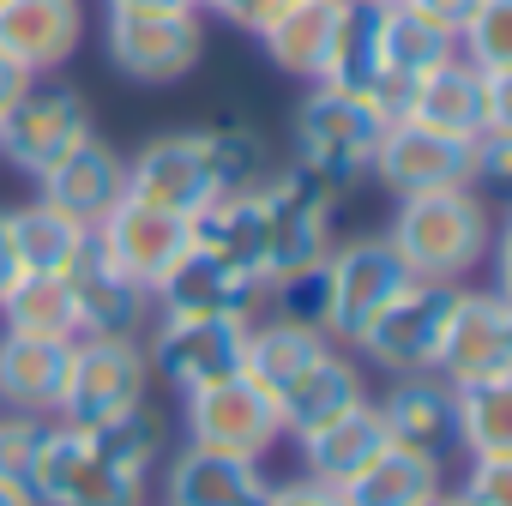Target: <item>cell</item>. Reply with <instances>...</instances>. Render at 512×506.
<instances>
[{
  "label": "cell",
  "mask_w": 512,
  "mask_h": 506,
  "mask_svg": "<svg viewBox=\"0 0 512 506\" xmlns=\"http://www.w3.org/2000/svg\"><path fill=\"white\" fill-rule=\"evenodd\" d=\"M91 241L103 247V260L109 266H121L133 284H145V290H157V278L187 253V241H193V223L187 217H175V211H163V205H145V199H133V193H121L115 199V211L91 229Z\"/></svg>",
  "instance_id": "cell-17"
},
{
  "label": "cell",
  "mask_w": 512,
  "mask_h": 506,
  "mask_svg": "<svg viewBox=\"0 0 512 506\" xmlns=\"http://www.w3.org/2000/svg\"><path fill=\"white\" fill-rule=\"evenodd\" d=\"M139 344H145L151 380H163L169 392L187 398L199 386H217V380L241 374L247 320H169V314H157Z\"/></svg>",
  "instance_id": "cell-12"
},
{
  "label": "cell",
  "mask_w": 512,
  "mask_h": 506,
  "mask_svg": "<svg viewBox=\"0 0 512 506\" xmlns=\"http://www.w3.org/2000/svg\"><path fill=\"white\" fill-rule=\"evenodd\" d=\"M253 241H260V278L290 284L302 272H314L332 253V223H338V193L320 187L314 175H302L296 163L272 169L266 187H253Z\"/></svg>",
  "instance_id": "cell-3"
},
{
  "label": "cell",
  "mask_w": 512,
  "mask_h": 506,
  "mask_svg": "<svg viewBox=\"0 0 512 506\" xmlns=\"http://www.w3.org/2000/svg\"><path fill=\"white\" fill-rule=\"evenodd\" d=\"M284 7H290V0H247V7H241V25H235V31H260V25H266L272 13H284Z\"/></svg>",
  "instance_id": "cell-42"
},
{
  "label": "cell",
  "mask_w": 512,
  "mask_h": 506,
  "mask_svg": "<svg viewBox=\"0 0 512 506\" xmlns=\"http://www.w3.org/2000/svg\"><path fill=\"white\" fill-rule=\"evenodd\" d=\"M458 55L482 73H512V0H476L458 31Z\"/></svg>",
  "instance_id": "cell-34"
},
{
  "label": "cell",
  "mask_w": 512,
  "mask_h": 506,
  "mask_svg": "<svg viewBox=\"0 0 512 506\" xmlns=\"http://www.w3.org/2000/svg\"><path fill=\"white\" fill-rule=\"evenodd\" d=\"M145 398H151V362H145L139 338H73L55 422L103 428V422L139 410Z\"/></svg>",
  "instance_id": "cell-6"
},
{
  "label": "cell",
  "mask_w": 512,
  "mask_h": 506,
  "mask_svg": "<svg viewBox=\"0 0 512 506\" xmlns=\"http://www.w3.org/2000/svg\"><path fill=\"white\" fill-rule=\"evenodd\" d=\"M446 386L470 380H512V302L500 290H458L440 338V368Z\"/></svg>",
  "instance_id": "cell-15"
},
{
  "label": "cell",
  "mask_w": 512,
  "mask_h": 506,
  "mask_svg": "<svg viewBox=\"0 0 512 506\" xmlns=\"http://www.w3.org/2000/svg\"><path fill=\"white\" fill-rule=\"evenodd\" d=\"M103 49H109V67L133 85H181L205 61V19L199 13H109Z\"/></svg>",
  "instance_id": "cell-11"
},
{
  "label": "cell",
  "mask_w": 512,
  "mask_h": 506,
  "mask_svg": "<svg viewBox=\"0 0 512 506\" xmlns=\"http://www.w3.org/2000/svg\"><path fill=\"white\" fill-rule=\"evenodd\" d=\"M43 199L55 205V211H67L73 223H85V229H97L109 211H115V199L127 193V157L109 145V139H79L43 181Z\"/></svg>",
  "instance_id": "cell-23"
},
{
  "label": "cell",
  "mask_w": 512,
  "mask_h": 506,
  "mask_svg": "<svg viewBox=\"0 0 512 506\" xmlns=\"http://www.w3.org/2000/svg\"><path fill=\"white\" fill-rule=\"evenodd\" d=\"M19 278V253H13V235H7V211H0V290Z\"/></svg>",
  "instance_id": "cell-43"
},
{
  "label": "cell",
  "mask_w": 512,
  "mask_h": 506,
  "mask_svg": "<svg viewBox=\"0 0 512 506\" xmlns=\"http://www.w3.org/2000/svg\"><path fill=\"white\" fill-rule=\"evenodd\" d=\"M266 506H350V500H344V488H332V482H314V476H290V482H272Z\"/></svg>",
  "instance_id": "cell-38"
},
{
  "label": "cell",
  "mask_w": 512,
  "mask_h": 506,
  "mask_svg": "<svg viewBox=\"0 0 512 506\" xmlns=\"http://www.w3.org/2000/svg\"><path fill=\"white\" fill-rule=\"evenodd\" d=\"M290 440H296V452H302V476L332 482V488H344L350 476H362V470L392 446V434H386L374 398L356 404V410H344V416H332V422H320V428H308V434H290Z\"/></svg>",
  "instance_id": "cell-24"
},
{
  "label": "cell",
  "mask_w": 512,
  "mask_h": 506,
  "mask_svg": "<svg viewBox=\"0 0 512 506\" xmlns=\"http://www.w3.org/2000/svg\"><path fill=\"white\" fill-rule=\"evenodd\" d=\"M386 241H392V253L404 260V272L416 284L464 290V278L488 260V247H494V211H488L482 187L410 193V199H398Z\"/></svg>",
  "instance_id": "cell-2"
},
{
  "label": "cell",
  "mask_w": 512,
  "mask_h": 506,
  "mask_svg": "<svg viewBox=\"0 0 512 506\" xmlns=\"http://www.w3.org/2000/svg\"><path fill=\"white\" fill-rule=\"evenodd\" d=\"M266 181H272V145L253 127H175L151 133L127 157V193L187 223Z\"/></svg>",
  "instance_id": "cell-1"
},
{
  "label": "cell",
  "mask_w": 512,
  "mask_h": 506,
  "mask_svg": "<svg viewBox=\"0 0 512 506\" xmlns=\"http://www.w3.org/2000/svg\"><path fill=\"white\" fill-rule=\"evenodd\" d=\"M61 278H67L73 308H79V338H145V326L157 320L151 290L133 284L121 266H109L97 241L79 247V260Z\"/></svg>",
  "instance_id": "cell-18"
},
{
  "label": "cell",
  "mask_w": 512,
  "mask_h": 506,
  "mask_svg": "<svg viewBox=\"0 0 512 506\" xmlns=\"http://www.w3.org/2000/svg\"><path fill=\"white\" fill-rule=\"evenodd\" d=\"M434 506H446V500H434Z\"/></svg>",
  "instance_id": "cell-47"
},
{
  "label": "cell",
  "mask_w": 512,
  "mask_h": 506,
  "mask_svg": "<svg viewBox=\"0 0 512 506\" xmlns=\"http://www.w3.org/2000/svg\"><path fill=\"white\" fill-rule=\"evenodd\" d=\"M392 446H416V452H434L446 458L452 446V386L440 374H398L380 398H374Z\"/></svg>",
  "instance_id": "cell-26"
},
{
  "label": "cell",
  "mask_w": 512,
  "mask_h": 506,
  "mask_svg": "<svg viewBox=\"0 0 512 506\" xmlns=\"http://www.w3.org/2000/svg\"><path fill=\"white\" fill-rule=\"evenodd\" d=\"M67 350L73 344H61V338L0 332V410L55 422L61 386H67Z\"/></svg>",
  "instance_id": "cell-25"
},
{
  "label": "cell",
  "mask_w": 512,
  "mask_h": 506,
  "mask_svg": "<svg viewBox=\"0 0 512 506\" xmlns=\"http://www.w3.org/2000/svg\"><path fill=\"white\" fill-rule=\"evenodd\" d=\"M320 278H326V338L332 344H350L404 284H416L386 235L332 241V253L320 260Z\"/></svg>",
  "instance_id": "cell-9"
},
{
  "label": "cell",
  "mask_w": 512,
  "mask_h": 506,
  "mask_svg": "<svg viewBox=\"0 0 512 506\" xmlns=\"http://www.w3.org/2000/svg\"><path fill=\"white\" fill-rule=\"evenodd\" d=\"M368 398H374L368 392V368L344 344H326L308 368H296L272 392V410H278L284 440H290V434H308V428H320V422H332V416H344V410H356Z\"/></svg>",
  "instance_id": "cell-20"
},
{
  "label": "cell",
  "mask_w": 512,
  "mask_h": 506,
  "mask_svg": "<svg viewBox=\"0 0 512 506\" xmlns=\"http://www.w3.org/2000/svg\"><path fill=\"white\" fill-rule=\"evenodd\" d=\"M241 7H247V0H193V13H217L229 25H241Z\"/></svg>",
  "instance_id": "cell-44"
},
{
  "label": "cell",
  "mask_w": 512,
  "mask_h": 506,
  "mask_svg": "<svg viewBox=\"0 0 512 506\" xmlns=\"http://www.w3.org/2000/svg\"><path fill=\"white\" fill-rule=\"evenodd\" d=\"M386 193L410 199V193H440V187H476V145L434 133L422 121L392 115L380 145H374V169H368Z\"/></svg>",
  "instance_id": "cell-13"
},
{
  "label": "cell",
  "mask_w": 512,
  "mask_h": 506,
  "mask_svg": "<svg viewBox=\"0 0 512 506\" xmlns=\"http://www.w3.org/2000/svg\"><path fill=\"white\" fill-rule=\"evenodd\" d=\"M476 187H500L512 175V127H494V133H476Z\"/></svg>",
  "instance_id": "cell-37"
},
{
  "label": "cell",
  "mask_w": 512,
  "mask_h": 506,
  "mask_svg": "<svg viewBox=\"0 0 512 506\" xmlns=\"http://www.w3.org/2000/svg\"><path fill=\"white\" fill-rule=\"evenodd\" d=\"M0 332H25V338H79V308L61 272H19L0 290Z\"/></svg>",
  "instance_id": "cell-30"
},
{
  "label": "cell",
  "mask_w": 512,
  "mask_h": 506,
  "mask_svg": "<svg viewBox=\"0 0 512 506\" xmlns=\"http://www.w3.org/2000/svg\"><path fill=\"white\" fill-rule=\"evenodd\" d=\"M446 506H458V500H446Z\"/></svg>",
  "instance_id": "cell-48"
},
{
  "label": "cell",
  "mask_w": 512,
  "mask_h": 506,
  "mask_svg": "<svg viewBox=\"0 0 512 506\" xmlns=\"http://www.w3.org/2000/svg\"><path fill=\"white\" fill-rule=\"evenodd\" d=\"M7 235L19 253V272H67L79 260V247L91 241L85 223H73L67 211H55L49 199H31L19 211H7Z\"/></svg>",
  "instance_id": "cell-32"
},
{
  "label": "cell",
  "mask_w": 512,
  "mask_h": 506,
  "mask_svg": "<svg viewBox=\"0 0 512 506\" xmlns=\"http://www.w3.org/2000/svg\"><path fill=\"white\" fill-rule=\"evenodd\" d=\"M85 43L79 0H0V55H13L31 79L67 67Z\"/></svg>",
  "instance_id": "cell-22"
},
{
  "label": "cell",
  "mask_w": 512,
  "mask_h": 506,
  "mask_svg": "<svg viewBox=\"0 0 512 506\" xmlns=\"http://www.w3.org/2000/svg\"><path fill=\"white\" fill-rule=\"evenodd\" d=\"M410 7H416V13H428V19H440V25H446V31L458 37V31H464V19H470V7H476V0H410Z\"/></svg>",
  "instance_id": "cell-40"
},
{
  "label": "cell",
  "mask_w": 512,
  "mask_h": 506,
  "mask_svg": "<svg viewBox=\"0 0 512 506\" xmlns=\"http://www.w3.org/2000/svg\"><path fill=\"white\" fill-rule=\"evenodd\" d=\"M386 109H374L368 97L356 91H338V85H308V97L296 103L290 115V163L302 175H314L320 187L332 193H350L356 181H368L374 169V145L386 133Z\"/></svg>",
  "instance_id": "cell-4"
},
{
  "label": "cell",
  "mask_w": 512,
  "mask_h": 506,
  "mask_svg": "<svg viewBox=\"0 0 512 506\" xmlns=\"http://www.w3.org/2000/svg\"><path fill=\"white\" fill-rule=\"evenodd\" d=\"M458 506H512V458H464L458 488H446Z\"/></svg>",
  "instance_id": "cell-36"
},
{
  "label": "cell",
  "mask_w": 512,
  "mask_h": 506,
  "mask_svg": "<svg viewBox=\"0 0 512 506\" xmlns=\"http://www.w3.org/2000/svg\"><path fill=\"white\" fill-rule=\"evenodd\" d=\"M314 85H338L368 103L380 97V7H368V0H338L332 7V37H326V61Z\"/></svg>",
  "instance_id": "cell-27"
},
{
  "label": "cell",
  "mask_w": 512,
  "mask_h": 506,
  "mask_svg": "<svg viewBox=\"0 0 512 506\" xmlns=\"http://www.w3.org/2000/svg\"><path fill=\"white\" fill-rule=\"evenodd\" d=\"M43 440H49V422L43 416H7V410H0V488L31 494Z\"/></svg>",
  "instance_id": "cell-35"
},
{
  "label": "cell",
  "mask_w": 512,
  "mask_h": 506,
  "mask_svg": "<svg viewBox=\"0 0 512 506\" xmlns=\"http://www.w3.org/2000/svg\"><path fill=\"white\" fill-rule=\"evenodd\" d=\"M368 7H404V0H368Z\"/></svg>",
  "instance_id": "cell-46"
},
{
  "label": "cell",
  "mask_w": 512,
  "mask_h": 506,
  "mask_svg": "<svg viewBox=\"0 0 512 506\" xmlns=\"http://www.w3.org/2000/svg\"><path fill=\"white\" fill-rule=\"evenodd\" d=\"M452 284H404L344 350L362 368L380 374H434L440 368V338H446V314H452Z\"/></svg>",
  "instance_id": "cell-7"
},
{
  "label": "cell",
  "mask_w": 512,
  "mask_h": 506,
  "mask_svg": "<svg viewBox=\"0 0 512 506\" xmlns=\"http://www.w3.org/2000/svg\"><path fill=\"white\" fill-rule=\"evenodd\" d=\"M163 488V506H266L272 476L253 458H223L205 446H169V458L151 476Z\"/></svg>",
  "instance_id": "cell-19"
},
{
  "label": "cell",
  "mask_w": 512,
  "mask_h": 506,
  "mask_svg": "<svg viewBox=\"0 0 512 506\" xmlns=\"http://www.w3.org/2000/svg\"><path fill=\"white\" fill-rule=\"evenodd\" d=\"M452 446L464 458H512V380L452 386Z\"/></svg>",
  "instance_id": "cell-31"
},
{
  "label": "cell",
  "mask_w": 512,
  "mask_h": 506,
  "mask_svg": "<svg viewBox=\"0 0 512 506\" xmlns=\"http://www.w3.org/2000/svg\"><path fill=\"white\" fill-rule=\"evenodd\" d=\"M79 139H91V109L67 85H31L13 103V115L0 121V157L25 181H43Z\"/></svg>",
  "instance_id": "cell-14"
},
{
  "label": "cell",
  "mask_w": 512,
  "mask_h": 506,
  "mask_svg": "<svg viewBox=\"0 0 512 506\" xmlns=\"http://www.w3.org/2000/svg\"><path fill=\"white\" fill-rule=\"evenodd\" d=\"M31 85H37V79H31V73H25V67L13 61V55H0V121L13 115V103H19V97H25Z\"/></svg>",
  "instance_id": "cell-39"
},
{
  "label": "cell",
  "mask_w": 512,
  "mask_h": 506,
  "mask_svg": "<svg viewBox=\"0 0 512 506\" xmlns=\"http://www.w3.org/2000/svg\"><path fill=\"white\" fill-rule=\"evenodd\" d=\"M0 506H37L31 494H19V488H0Z\"/></svg>",
  "instance_id": "cell-45"
},
{
  "label": "cell",
  "mask_w": 512,
  "mask_h": 506,
  "mask_svg": "<svg viewBox=\"0 0 512 506\" xmlns=\"http://www.w3.org/2000/svg\"><path fill=\"white\" fill-rule=\"evenodd\" d=\"M350 506H434L446 500V458L416 446H386L362 476L344 482Z\"/></svg>",
  "instance_id": "cell-28"
},
{
  "label": "cell",
  "mask_w": 512,
  "mask_h": 506,
  "mask_svg": "<svg viewBox=\"0 0 512 506\" xmlns=\"http://www.w3.org/2000/svg\"><path fill=\"white\" fill-rule=\"evenodd\" d=\"M260 302H266V290L199 241H187V253L151 290V308L169 314V320H253Z\"/></svg>",
  "instance_id": "cell-16"
},
{
  "label": "cell",
  "mask_w": 512,
  "mask_h": 506,
  "mask_svg": "<svg viewBox=\"0 0 512 506\" xmlns=\"http://www.w3.org/2000/svg\"><path fill=\"white\" fill-rule=\"evenodd\" d=\"M181 434H187V446L266 464L272 446L284 440V422H278L266 386H253L247 374H229V380L199 386V392L181 398Z\"/></svg>",
  "instance_id": "cell-8"
},
{
  "label": "cell",
  "mask_w": 512,
  "mask_h": 506,
  "mask_svg": "<svg viewBox=\"0 0 512 506\" xmlns=\"http://www.w3.org/2000/svg\"><path fill=\"white\" fill-rule=\"evenodd\" d=\"M31 500L37 506H145L151 476L109 458L91 428L49 422V440H43V458L31 476Z\"/></svg>",
  "instance_id": "cell-5"
},
{
  "label": "cell",
  "mask_w": 512,
  "mask_h": 506,
  "mask_svg": "<svg viewBox=\"0 0 512 506\" xmlns=\"http://www.w3.org/2000/svg\"><path fill=\"white\" fill-rule=\"evenodd\" d=\"M452 55H458V37L440 19L416 13L410 0H404V7H380V97L374 103L386 115H398L410 85L428 79L434 67H446Z\"/></svg>",
  "instance_id": "cell-21"
},
{
  "label": "cell",
  "mask_w": 512,
  "mask_h": 506,
  "mask_svg": "<svg viewBox=\"0 0 512 506\" xmlns=\"http://www.w3.org/2000/svg\"><path fill=\"white\" fill-rule=\"evenodd\" d=\"M109 13H193V0H103Z\"/></svg>",
  "instance_id": "cell-41"
},
{
  "label": "cell",
  "mask_w": 512,
  "mask_h": 506,
  "mask_svg": "<svg viewBox=\"0 0 512 506\" xmlns=\"http://www.w3.org/2000/svg\"><path fill=\"white\" fill-rule=\"evenodd\" d=\"M332 338L326 332H314V326H296V320H247V350H241V374L253 380V386H266V392H278L296 368H308L320 350H326Z\"/></svg>",
  "instance_id": "cell-33"
},
{
  "label": "cell",
  "mask_w": 512,
  "mask_h": 506,
  "mask_svg": "<svg viewBox=\"0 0 512 506\" xmlns=\"http://www.w3.org/2000/svg\"><path fill=\"white\" fill-rule=\"evenodd\" d=\"M398 115L434 127V133H452V139H476V133L512 127V73H482L464 55H452L446 67H434L428 79L410 85Z\"/></svg>",
  "instance_id": "cell-10"
},
{
  "label": "cell",
  "mask_w": 512,
  "mask_h": 506,
  "mask_svg": "<svg viewBox=\"0 0 512 506\" xmlns=\"http://www.w3.org/2000/svg\"><path fill=\"white\" fill-rule=\"evenodd\" d=\"M332 7L338 0H290L284 13H272L260 31V49H266V61L278 67V73H290V79H320V61H326V37H332Z\"/></svg>",
  "instance_id": "cell-29"
}]
</instances>
